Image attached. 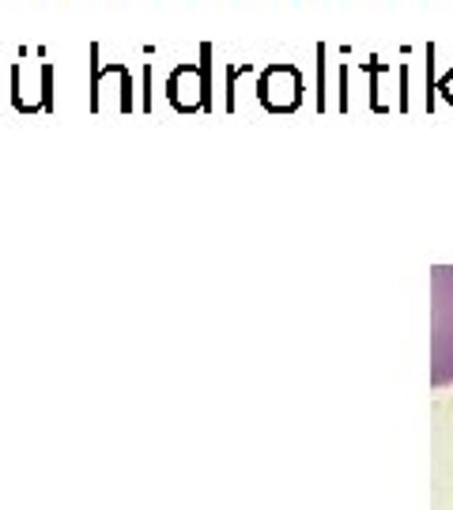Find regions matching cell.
<instances>
[{
  "instance_id": "obj_1",
  "label": "cell",
  "mask_w": 453,
  "mask_h": 510,
  "mask_svg": "<svg viewBox=\"0 0 453 510\" xmlns=\"http://www.w3.org/2000/svg\"><path fill=\"white\" fill-rule=\"evenodd\" d=\"M166 102L178 114H212V46L201 42V61H182L166 76Z\"/></svg>"
},
{
  "instance_id": "obj_2",
  "label": "cell",
  "mask_w": 453,
  "mask_h": 510,
  "mask_svg": "<svg viewBox=\"0 0 453 510\" xmlns=\"http://www.w3.org/2000/svg\"><path fill=\"white\" fill-rule=\"evenodd\" d=\"M257 102L265 106L272 114H295L302 106V91H307V83H302V72L298 65L291 61H272V65L261 69L257 76Z\"/></svg>"
},
{
  "instance_id": "obj_3",
  "label": "cell",
  "mask_w": 453,
  "mask_h": 510,
  "mask_svg": "<svg viewBox=\"0 0 453 510\" xmlns=\"http://www.w3.org/2000/svg\"><path fill=\"white\" fill-rule=\"evenodd\" d=\"M363 72L371 76V110H378V114H385L390 106H385L382 99H378V76H385V72H393L385 61H378V57H371V61H363Z\"/></svg>"
},
{
  "instance_id": "obj_4",
  "label": "cell",
  "mask_w": 453,
  "mask_h": 510,
  "mask_svg": "<svg viewBox=\"0 0 453 510\" xmlns=\"http://www.w3.org/2000/svg\"><path fill=\"white\" fill-rule=\"evenodd\" d=\"M38 106H42V114H53V65L50 61H42V69H38Z\"/></svg>"
},
{
  "instance_id": "obj_5",
  "label": "cell",
  "mask_w": 453,
  "mask_h": 510,
  "mask_svg": "<svg viewBox=\"0 0 453 510\" xmlns=\"http://www.w3.org/2000/svg\"><path fill=\"white\" fill-rule=\"evenodd\" d=\"M329 46L321 42L317 46V110H329V99H326V91H329Z\"/></svg>"
},
{
  "instance_id": "obj_6",
  "label": "cell",
  "mask_w": 453,
  "mask_h": 510,
  "mask_svg": "<svg viewBox=\"0 0 453 510\" xmlns=\"http://www.w3.org/2000/svg\"><path fill=\"white\" fill-rule=\"evenodd\" d=\"M246 72H253L250 61H242V65H231V69H227V102H223V110H227V114L239 110V102H234V91H239V76H246Z\"/></svg>"
},
{
  "instance_id": "obj_7",
  "label": "cell",
  "mask_w": 453,
  "mask_h": 510,
  "mask_svg": "<svg viewBox=\"0 0 453 510\" xmlns=\"http://www.w3.org/2000/svg\"><path fill=\"white\" fill-rule=\"evenodd\" d=\"M423 69H427V110H435V91H439V80H435V46L423 50Z\"/></svg>"
},
{
  "instance_id": "obj_8",
  "label": "cell",
  "mask_w": 453,
  "mask_h": 510,
  "mask_svg": "<svg viewBox=\"0 0 453 510\" xmlns=\"http://www.w3.org/2000/svg\"><path fill=\"white\" fill-rule=\"evenodd\" d=\"M140 110L151 114V61L144 65V102H140Z\"/></svg>"
},
{
  "instance_id": "obj_9",
  "label": "cell",
  "mask_w": 453,
  "mask_h": 510,
  "mask_svg": "<svg viewBox=\"0 0 453 510\" xmlns=\"http://www.w3.org/2000/svg\"><path fill=\"white\" fill-rule=\"evenodd\" d=\"M348 65H340V110H348Z\"/></svg>"
},
{
  "instance_id": "obj_10",
  "label": "cell",
  "mask_w": 453,
  "mask_h": 510,
  "mask_svg": "<svg viewBox=\"0 0 453 510\" xmlns=\"http://www.w3.org/2000/svg\"><path fill=\"white\" fill-rule=\"evenodd\" d=\"M397 72H401V110H408V65H401Z\"/></svg>"
}]
</instances>
